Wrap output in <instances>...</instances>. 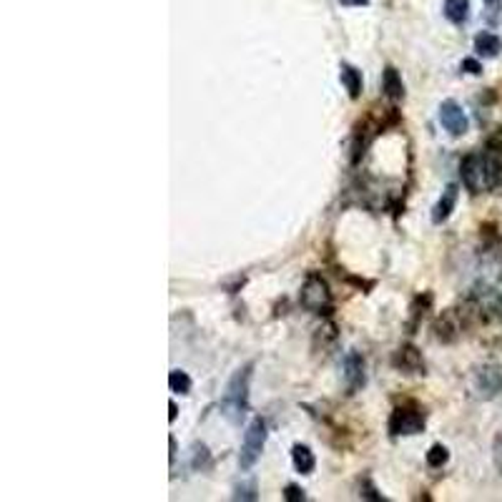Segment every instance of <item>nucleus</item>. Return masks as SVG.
<instances>
[{
	"label": "nucleus",
	"mask_w": 502,
	"mask_h": 502,
	"mask_svg": "<svg viewBox=\"0 0 502 502\" xmlns=\"http://www.w3.org/2000/svg\"><path fill=\"white\" fill-rule=\"evenodd\" d=\"M450 460V452H447V447L445 445H435V447H430V452H427V464L430 467H442V464L447 462Z\"/></svg>",
	"instance_id": "obj_16"
},
{
	"label": "nucleus",
	"mask_w": 502,
	"mask_h": 502,
	"mask_svg": "<svg viewBox=\"0 0 502 502\" xmlns=\"http://www.w3.org/2000/svg\"><path fill=\"white\" fill-rule=\"evenodd\" d=\"M249 382H251V365L239 370L232 377L227 392H224V399H221V409L234 425H239L244 420V414L249 409Z\"/></svg>",
	"instance_id": "obj_1"
},
{
	"label": "nucleus",
	"mask_w": 502,
	"mask_h": 502,
	"mask_svg": "<svg viewBox=\"0 0 502 502\" xmlns=\"http://www.w3.org/2000/svg\"><path fill=\"white\" fill-rule=\"evenodd\" d=\"M169 387H171V392L176 394H188L191 392V377L181 370H171V375H169Z\"/></svg>",
	"instance_id": "obj_15"
},
{
	"label": "nucleus",
	"mask_w": 502,
	"mask_h": 502,
	"mask_svg": "<svg viewBox=\"0 0 502 502\" xmlns=\"http://www.w3.org/2000/svg\"><path fill=\"white\" fill-rule=\"evenodd\" d=\"M284 500L287 502H302L304 500V490H299L297 485H289L287 490H284Z\"/></svg>",
	"instance_id": "obj_19"
},
{
	"label": "nucleus",
	"mask_w": 502,
	"mask_h": 502,
	"mask_svg": "<svg viewBox=\"0 0 502 502\" xmlns=\"http://www.w3.org/2000/svg\"><path fill=\"white\" fill-rule=\"evenodd\" d=\"M394 367L407 372V375H420V372H425V362H422L420 352H417L414 347L399 349L397 357H394Z\"/></svg>",
	"instance_id": "obj_9"
},
{
	"label": "nucleus",
	"mask_w": 502,
	"mask_h": 502,
	"mask_svg": "<svg viewBox=\"0 0 502 502\" xmlns=\"http://www.w3.org/2000/svg\"><path fill=\"white\" fill-rule=\"evenodd\" d=\"M266 445V422L261 417H254L251 425L244 432V442H241V455H239V464L241 469L254 467L256 460L261 457V450Z\"/></svg>",
	"instance_id": "obj_3"
},
{
	"label": "nucleus",
	"mask_w": 502,
	"mask_h": 502,
	"mask_svg": "<svg viewBox=\"0 0 502 502\" xmlns=\"http://www.w3.org/2000/svg\"><path fill=\"white\" fill-rule=\"evenodd\" d=\"M425 430V414L414 407H397L389 417V432L399 435H420Z\"/></svg>",
	"instance_id": "obj_5"
},
{
	"label": "nucleus",
	"mask_w": 502,
	"mask_h": 502,
	"mask_svg": "<svg viewBox=\"0 0 502 502\" xmlns=\"http://www.w3.org/2000/svg\"><path fill=\"white\" fill-rule=\"evenodd\" d=\"M292 462H294V467H297V472H302V475H312V472H314L316 460H314V452H312L307 445H294Z\"/></svg>",
	"instance_id": "obj_11"
},
{
	"label": "nucleus",
	"mask_w": 502,
	"mask_h": 502,
	"mask_svg": "<svg viewBox=\"0 0 502 502\" xmlns=\"http://www.w3.org/2000/svg\"><path fill=\"white\" fill-rule=\"evenodd\" d=\"M236 500H256V485L254 482H249V485H239L236 487Z\"/></svg>",
	"instance_id": "obj_18"
},
{
	"label": "nucleus",
	"mask_w": 502,
	"mask_h": 502,
	"mask_svg": "<svg viewBox=\"0 0 502 502\" xmlns=\"http://www.w3.org/2000/svg\"><path fill=\"white\" fill-rule=\"evenodd\" d=\"M344 380H347L349 394H354L359 387L365 384V359L359 357L357 352H349L344 359Z\"/></svg>",
	"instance_id": "obj_7"
},
{
	"label": "nucleus",
	"mask_w": 502,
	"mask_h": 502,
	"mask_svg": "<svg viewBox=\"0 0 502 502\" xmlns=\"http://www.w3.org/2000/svg\"><path fill=\"white\" fill-rule=\"evenodd\" d=\"M482 3H485L487 21L497 23V18H500V11H502V0H482Z\"/></svg>",
	"instance_id": "obj_17"
},
{
	"label": "nucleus",
	"mask_w": 502,
	"mask_h": 502,
	"mask_svg": "<svg viewBox=\"0 0 502 502\" xmlns=\"http://www.w3.org/2000/svg\"><path fill=\"white\" fill-rule=\"evenodd\" d=\"M460 173H462V183L469 193H482L490 191V171H487L485 151L482 154H467L460 164Z\"/></svg>",
	"instance_id": "obj_2"
},
{
	"label": "nucleus",
	"mask_w": 502,
	"mask_h": 502,
	"mask_svg": "<svg viewBox=\"0 0 502 502\" xmlns=\"http://www.w3.org/2000/svg\"><path fill=\"white\" fill-rule=\"evenodd\" d=\"M382 91L389 101H402L404 98V83L402 76L394 66H387L382 73Z\"/></svg>",
	"instance_id": "obj_10"
},
{
	"label": "nucleus",
	"mask_w": 502,
	"mask_h": 502,
	"mask_svg": "<svg viewBox=\"0 0 502 502\" xmlns=\"http://www.w3.org/2000/svg\"><path fill=\"white\" fill-rule=\"evenodd\" d=\"M362 485H365V490H367V492H362V495L370 497V500H382V495H375V487H372L370 482L365 480V482H362Z\"/></svg>",
	"instance_id": "obj_21"
},
{
	"label": "nucleus",
	"mask_w": 502,
	"mask_h": 502,
	"mask_svg": "<svg viewBox=\"0 0 502 502\" xmlns=\"http://www.w3.org/2000/svg\"><path fill=\"white\" fill-rule=\"evenodd\" d=\"M475 50L477 55H482V58H495V55H500L502 50V40L497 38L495 33H480L475 38Z\"/></svg>",
	"instance_id": "obj_13"
},
{
	"label": "nucleus",
	"mask_w": 502,
	"mask_h": 502,
	"mask_svg": "<svg viewBox=\"0 0 502 502\" xmlns=\"http://www.w3.org/2000/svg\"><path fill=\"white\" fill-rule=\"evenodd\" d=\"M173 457H176V440L171 437V460H173Z\"/></svg>",
	"instance_id": "obj_24"
},
{
	"label": "nucleus",
	"mask_w": 502,
	"mask_h": 502,
	"mask_svg": "<svg viewBox=\"0 0 502 502\" xmlns=\"http://www.w3.org/2000/svg\"><path fill=\"white\" fill-rule=\"evenodd\" d=\"M445 18L455 25H462L469 18V0H445Z\"/></svg>",
	"instance_id": "obj_14"
},
{
	"label": "nucleus",
	"mask_w": 502,
	"mask_h": 502,
	"mask_svg": "<svg viewBox=\"0 0 502 502\" xmlns=\"http://www.w3.org/2000/svg\"><path fill=\"white\" fill-rule=\"evenodd\" d=\"M169 409H171V414H169V420H171V422H173V420H176V414H178V409H176V404H173V402H171V404H169Z\"/></svg>",
	"instance_id": "obj_23"
},
{
	"label": "nucleus",
	"mask_w": 502,
	"mask_h": 502,
	"mask_svg": "<svg viewBox=\"0 0 502 502\" xmlns=\"http://www.w3.org/2000/svg\"><path fill=\"white\" fill-rule=\"evenodd\" d=\"M339 78H342V86L347 89L349 98H359V93H362V73L354 66H349V63H342Z\"/></svg>",
	"instance_id": "obj_12"
},
{
	"label": "nucleus",
	"mask_w": 502,
	"mask_h": 502,
	"mask_svg": "<svg viewBox=\"0 0 502 502\" xmlns=\"http://www.w3.org/2000/svg\"><path fill=\"white\" fill-rule=\"evenodd\" d=\"M455 204H457V186L450 183V186L442 191V196H440V201L435 204V209H432V221H435V224L447 221L450 214L455 211Z\"/></svg>",
	"instance_id": "obj_8"
},
{
	"label": "nucleus",
	"mask_w": 502,
	"mask_h": 502,
	"mask_svg": "<svg viewBox=\"0 0 502 502\" xmlns=\"http://www.w3.org/2000/svg\"><path fill=\"white\" fill-rule=\"evenodd\" d=\"M462 68H464L467 73H472V76H480V73H482V66L475 61V58H464V61H462Z\"/></svg>",
	"instance_id": "obj_20"
},
{
	"label": "nucleus",
	"mask_w": 502,
	"mask_h": 502,
	"mask_svg": "<svg viewBox=\"0 0 502 502\" xmlns=\"http://www.w3.org/2000/svg\"><path fill=\"white\" fill-rule=\"evenodd\" d=\"M339 3H342V6H347V8H362V6H367V3H370V0H339Z\"/></svg>",
	"instance_id": "obj_22"
},
{
	"label": "nucleus",
	"mask_w": 502,
	"mask_h": 502,
	"mask_svg": "<svg viewBox=\"0 0 502 502\" xmlns=\"http://www.w3.org/2000/svg\"><path fill=\"white\" fill-rule=\"evenodd\" d=\"M440 123L450 136H464L469 128L462 105L455 103V101H445V103L440 105Z\"/></svg>",
	"instance_id": "obj_6"
},
{
	"label": "nucleus",
	"mask_w": 502,
	"mask_h": 502,
	"mask_svg": "<svg viewBox=\"0 0 502 502\" xmlns=\"http://www.w3.org/2000/svg\"><path fill=\"white\" fill-rule=\"evenodd\" d=\"M302 307L314 314H329L331 309V292L319 274H309L302 287Z\"/></svg>",
	"instance_id": "obj_4"
}]
</instances>
